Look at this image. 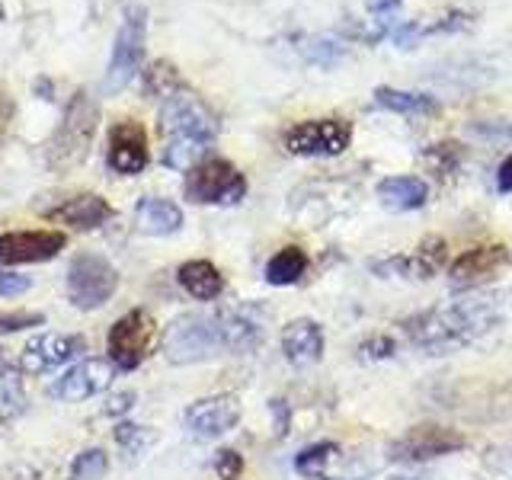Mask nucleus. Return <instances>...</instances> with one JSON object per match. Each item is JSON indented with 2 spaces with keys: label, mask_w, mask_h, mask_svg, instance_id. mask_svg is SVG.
Segmentation results:
<instances>
[{
  "label": "nucleus",
  "mask_w": 512,
  "mask_h": 480,
  "mask_svg": "<svg viewBox=\"0 0 512 480\" xmlns=\"http://www.w3.org/2000/svg\"><path fill=\"white\" fill-rule=\"evenodd\" d=\"M496 186H500V192H512V154L500 164V173H496Z\"/></svg>",
  "instance_id": "36"
},
{
  "label": "nucleus",
  "mask_w": 512,
  "mask_h": 480,
  "mask_svg": "<svg viewBox=\"0 0 512 480\" xmlns=\"http://www.w3.org/2000/svg\"><path fill=\"white\" fill-rule=\"evenodd\" d=\"M176 279L186 288V292L196 298V301H215L224 292V276L218 272L215 263L208 260H189L180 266Z\"/></svg>",
  "instance_id": "24"
},
{
  "label": "nucleus",
  "mask_w": 512,
  "mask_h": 480,
  "mask_svg": "<svg viewBox=\"0 0 512 480\" xmlns=\"http://www.w3.org/2000/svg\"><path fill=\"white\" fill-rule=\"evenodd\" d=\"M324 330H320L317 320L311 317H298L292 324H285L282 330V352L285 359L298 365V368H311L324 359Z\"/></svg>",
  "instance_id": "18"
},
{
  "label": "nucleus",
  "mask_w": 512,
  "mask_h": 480,
  "mask_svg": "<svg viewBox=\"0 0 512 480\" xmlns=\"http://www.w3.org/2000/svg\"><path fill=\"white\" fill-rule=\"evenodd\" d=\"M301 48V55L308 58L311 64H320V68H330V64H336L343 58V45H336L330 39H308Z\"/></svg>",
  "instance_id": "31"
},
{
  "label": "nucleus",
  "mask_w": 512,
  "mask_h": 480,
  "mask_svg": "<svg viewBox=\"0 0 512 480\" xmlns=\"http://www.w3.org/2000/svg\"><path fill=\"white\" fill-rule=\"evenodd\" d=\"M340 455V445L336 442H317V445H308L304 452L295 458V471L308 480H324V471L327 464Z\"/></svg>",
  "instance_id": "27"
},
{
  "label": "nucleus",
  "mask_w": 512,
  "mask_h": 480,
  "mask_svg": "<svg viewBox=\"0 0 512 480\" xmlns=\"http://www.w3.org/2000/svg\"><path fill=\"white\" fill-rule=\"evenodd\" d=\"M221 346L231 356H247V352L260 349L266 340V320L260 308L253 304H228V308H215Z\"/></svg>",
  "instance_id": "11"
},
{
  "label": "nucleus",
  "mask_w": 512,
  "mask_h": 480,
  "mask_svg": "<svg viewBox=\"0 0 512 480\" xmlns=\"http://www.w3.org/2000/svg\"><path fill=\"white\" fill-rule=\"evenodd\" d=\"M215 471L221 480H240V474H244V461H240V455L231 452V448H221L215 455Z\"/></svg>",
  "instance_id": "33"
},
{
  "label": "nucleus",
  "mask_w": 512,
  "mask_h": 480,
  "mask_svg": "<svg viewBox=\"0 0 512 480\" xmlns=\"http://www.w3.org/2000/svg\"><path fill=\"white\" fill-rule=\"evenodd\" d=\"M308 272V253L301 247H282L266 263V282L269 285H295Z\"/></svg>",
  "instance_id": "25"
},
{
  "label": "nucleus",
  "mask_w": 512,
  "mask_h": 480,
  "mask_svg": "<svg viewBox=\"0 0 512 480\" xmlns=\"http://www.w3.org/2000/svg\"><path fill=\"white\" fill-rule=\"evenodd\" d=\"M394 340L391 336H375V340H368V343H362L359 346V359L362 362H375V359H388V356H394Z\"/></svg>",
  "instance_id": "34"
},
{
  "label": "nucleus",
  "mask_w": 512,
  "mask_h": 480,
  "mask_svg": "<svg viewBox=\"0 0 512 480\" xmlns=\"http://www.w3.org/2000/svg\"><path fill=\"white\" fill-rule=\"evenodd\" d=\"M7 372H10V359H7V352L0 349V378H4Z\"/></svg>",
  "instance_id": "38"
},
{
  "label": "nucleus",
  "mask_w": 512,
  "mask_h": 480,
  "mask_svg": "<svg viewBox=\"0 0 512 480\" xmlns=\"http://www.w3.org/2000/svg\"><path fill=\"white\" fill-rule=\"evenodd\" d=\"M208 154V141H199V138H167L164 144V154L160 160L170 167V170H192L199 167Z\"/></svg>",
  "instance_id": "26"
},
{
  "label": "nucleus",
  "mask_w": 512,
  "mask_h": 480,
  "mask_svg": "<svg viewBox=\"0 0 512 480\" xmlns=\"http://www.w3.org/2000/svg\"><path fill=\"white\" fill-rule=\"evenodd\" d=\"M26 410V391H23V381L10 372L0 378V423H10L16 420Z\"/></svg>",
  "instance_id": "29"
},
{
  "label": "nucleus",
  "mask_w": 512,
  "mask_h": 480,
  "mask_svg": "<svg viewBox=\"0 0 512 480\" xmlns=\"http://www.w3.org/2000/svg\"><path fill=\"white\" fill-rule=\"evenodd\" d=\"M96 125H100V106H96L90 93L77 90L71 96L68 109H64V119L55 128L52 141H48V151H45L48 167L58 173H68L84 164L90 154L93 135H96Z\"/></svg>",
  "instance_id": "2"
},
{
  "label": "nucleus",
  "mask_w": 512,
  "mask_h": 480,
  "mask_svg": "<svg viewBox=\"0 0 512 480\" xmlns=\"http://www.w3.org/2000/svg\"><path fill=\"white\" fill-rule=\"evenodd\" d=\"M285 151L298 157H336L349 148L352 128L343 119H308L285 132Z\"/></svg>",
  "instance_id": "10"
},
{
  "label": "nucleus",
  "mask_w": 512,
  "mask_h": 480,
  "mask_svg": "<svg viewBox=\"0 0 512 480\" xmlns=\"http://www.w3.org/2000/svg\"><path fill=\"white\" fill-rule=\"evenodd\" d=\"M48 218L68 224L74 231H93L112 218V205L103 196H96V192H84V196H74L58 205L55 212H48Z\"/></svg>",
  "instance_id": "20"
},
{
  "label": "nucleus",
  "mask_w": 512,
  "mask_h": 480,
  "mask_svg": "<svg viewBox=\"0 0 512 480\" xmlns=\"http://www.w3.org/2000/svg\"><path fill=\"white\" fill-rule=\"evenodd\" d=\"M324 480H327V477H324Z\"/></svg>",
  "instance_id": "41"
},
{
  "label": "nucleus",
  "mask_w": 512,
  "mask_h": 480,
  "mask_svg": "<svg viewBox=\"0 0 512 480\" xmlns=\"http://www.w3.org/2000/svg\"><path fill=\"white\" fill-rule=\"evenodd\" d=\"M509 266V250L503 244H484L464 250L452 263V282L455 285H477L493 279L496 272Z\"/></svg>",
  "instance_id": "19"
},
{
  "label": "nucleus",
  "mask_w": 512,
  "mask_h": 480,
  "mask_svg": "<svg viewBox=\"0 0 512 480\" xmlns=\"http://www.w3.org/2000/svg\"><path fill=\"white\" fill-rule=\"evenodd\" d=\"M157 346H160V327L154 324V317L148 311H128L109 327L106 336L109 362L122 368V372H132L144 359H151Z\"/></svg>",
  "instance_id": "5"
},
{
  "label": "nucleus",
  "mask_w": 512,
  "mask_h": 480,
  "mask_svg": "<svg viewBox=\"0 0 512 480\" xmlns=\"http://www.w3.org/2000/svg\"><path fill=\"white\" fill-rule=\"evenodd\" d=\"M183 192L189 202H199V205H234L247 196V180L231 160L208 157L199 167H192L186 173Z\"/></svg>",
  "instance_id": "6"
},
{
  "label": "nucleus",
  "mask_w": 512,
  "mask_h": 480,
  "mask_svg": "<svg viewBox=\"0 0 512 480\" xmlns=\"http://www.w3.org/2000/svg\"><path fill=\"white\" fill-rule=\"evenodd\" d=\"M157 442V432L151 426H132V423H122L116 429V445H119V452L128 458V461H138L144 458L154 448Z\"/></svg>",
  "instance_id": "28"
},
{
  "label": "nucleus",
  "mask_w": 512,
  "mask_h": 480,
  "mask_svg": "<svg viewBox=\"0 0 512 480\" xmlns=\"http://www.w3.org/2000/svg\"><path fill=\"white\" fill-rule=\"evenodd\" d=\"M506 317L509 311L503 295L477 292L407 317L404 333L410 346L420 349L423 356H452V352L477 343L480 336L493 333Z\"/></svg>",
  "instance_id": "1"
},
{
  "label": "nucleus",
  "mask_w": 512,
  "mask_h": 480,
  "mask_svg": "<svg viewBox=\"0 0 512 480\" xmlns=\"http://www.w3.org/2000/svg\"><path fill=\"white\" fill-rule=\"evenodd\" d=\"M375 103L397 116H410V119H426L439 112V100L429 93H416V90H394V87H375Z\"/></svg>",
  "instance_id": "23"
},
{
  "label": "nucleus",
  "mask_w": 512,
  "mask_h": 480,
  "mask_svg": "<svg viewBox=\"0 0 512 480\" xmlns=\"http://www.w3.org/2000/svg\"><path fill=\"white\" fill-rule=\"evenodd\" d=\"M87 340L80 333H39L26 343L20 368L26 375H48L55 368L68 365L71 359L84 356Z\"/></svg>",
  "instance_id": "12"
},
{
  "label": "nucleus",
  "mask_w": 512,
  "mask_h": 480,
  "mask_svg": "<svg viewBox=\"0 0 512 480\" xmlns=\"http://www.w3.org/2000/svg\"><path fill=\"white\" fill-rule=\"evenodd\" d=\"M106 471H109V455L103 448H87V452H80L74 458L68 480H103Z\"/></svg>",
  "instance_id": "30"
},
{
  "label": "nucleus",
  "mask_w": 512,
  "mask_h": 480,
  "mask_svg": "<svg viewBox=\"0 0 512 480\" xmlns=\"http://www.w3.org/2000/svg\"><path fill=\"white\" fill-rule=\"evenodd\" d=\"M144 32H148V13L141 4H128L122 26L116 32V45H112V58L103 77V93H122L135 80L144 61Z\"/></svg>",
  "instance_id": "4"
},
{
  "label": "nucleus",
  "mask_w": 512,
  "mask_h": 480,
  "mask_svg": "<svg viewBox=\"0 0 512 480\" xmlns=\"http://www.w3.org/2000/svg\"><path fill=\"white\" fill-rule=\"evenodd\" d=\"M135 404V394H112V400L106 404V413H122Z\"/></svg>",
  "instance_id": "37"
},
{
  "label": "nucleus",
  "mask_w": 512,
  "mask_h": 480,
  "mask_svg": "<svg viewBox=\"0 0 512 480\" xmlns=\"http://www.w3.org/2000/svg\"><path fill=\"white\" fill-rule=\"evenodd\" d=\"M391 480H432V477H420V474H397Z\"/></svg>",
  "instance_id": "39"
},
{
  "label": "nucleus",
  "mask_w": 512,
  "mask_h": 480,
  "mask_svg": "<svg viewBox=\"0 0 512 480\" xmlns=\"http://www.w3.org/2000/svg\"><path fill=\"white\" fill-rule=\"evenodd\" d=\"M32 285L29 276H20V272H0V295H23Z\"/></svg>",
  "instance_id": "35"
},
{
  "label": "nucleus",
  "mask_w": 512,
  "mask_h": 480,
  "mask_svg": "<svg viewBox=\"0 0 512 480\" xmlns=\"http://www.w3.org/2000/svg\"><path fill=\"white\" fill-rule=\"evenodd\" d=\"M496 135H506V138H512V122H509V125H500V128H496Z\"/></svg>",
  "instance_id": "40"
},
{
  "label": "nucleus",
  "mask_w": 512,
  "mask_h": 480,
  "mask_svg": "<svg viewBox=\"0 0 512 480\" xmlns=\"http://www.w3.org/2000/svg\"><path fill=\"white\" fill-rule=\"evenodd\" d=\"M157 128L167 138H199L212 144L218 135V122L196 93L189 90H173L170 96H164L160 103V116H157Z\"/></svg>",
  "instance_id": "8"
},
{
  "label": "nucleus",
  "mask_w": 512,
  "mask_h": 480,
  "mask_svg": "<svg viewBox=\"0 0 512 480\" xmlns=\"http://www.w3.org/2000/svg\"><path fill=\"white\" fill-rule=\"evenodd\" d=\"M429 199V186L420 176H388L378 183V202L388 212H416Z\"/></svg>",
  "instance_id": "21"
},
{
  "label": "nucleus",
  "mask_w": 512,
  "mask_h": 480,
  "mask_svg": "<svg viewBox=\"0 0 512 480\" xmlns=\"http://www.w3.org/2000/svg\"><path fill=\"white\" fill-rule=\"evenodd\" d=\"M109 167L122 176H135L148 167V138L138 122H119L109 132Z\"/></svg>",
  "instance_id": "17"
},
{
  "label": "nucleus",
  "mask_w": 512,
  "mask_h": 480,
  "mask_svg": "<svg viewBox=\"0 0 512 480\" xmlns=\"http://www.w3.org/2000/svg\"><path fill=\"white\" fill-rule=\"evenodd\" d=\"M68 244L61 231H10L0 234V266L45 263L58 256Z\"/></svg>",
  "instance_id": "15"
},
{
  "label": "nucleus",
  "mask_w": 512,
  "mask_h": 480,
  "mask_svg": "<svg viewBox=\"0 0 512 480\" xmlns=\"http://www.w3.org/2000/svg\"><path fill=\"white\" fill-rule=\"evenodd\" d=\"M112 375H116V365L106 359H84L71 365L58 381L48 384V394L55 400H68V404H77V400H87L93 394L109 391Z\"/></svg>",
  "instance_id": "14"
},
{
  "label": "nucleus",
  "mask_w": 512,
  "mask_h": 480,
  "mask_svg": "<svg viewBox=\"0 0 512 480\" xmlns=\"http://www.w3.org/2000/svg\"><path fill=\"white\" fill-rule=\"evenodd\" d=\"M135 221L144 234H154V237H170L183 228V212L180 205L170 202V199H154V196H144L135 208Z\"/></svg>",
  "instance_id": "22"
},
{
  "label": "nucleus",
  "mask_w": 512,
  "mask_h": 480,
  "mask_svg": "<svg viewBox=\"0 0 512 480\" xmlns=\"http://www.w3.org/2000/svg\"><path fill=\"white\" fill-rule=\"evenodd\" d=\"M119 288V269L106 256L80 253L68 269V298L80 311H96L116 295Z\"/></svg>",
  "instance_id": "7"
},
{
  "label": "nucleus",
  "mask_w": 512,
  "mask_h": 480,
  "mask_svg": "<svg viewBox=\"0 0 512 480\" xmlns=\"http://www.w3.org/2000/svg\"><path fill=\"white\" fill-rule=\"evenodd\" d=\"M448 260V247L442 237H426L420 247L407 256H391L375 266L384 276H404V279H432Z\"/></svg>",
  "instance_id": "16"
},
{
  "label": "nucleus",
  "mask_w": 512,
  "mask_h": 480,
  "mask_svg": "<svg viewBox=\"0 0 512 480\" xmlns=\"http://www.w3.org/2000/svg\"><path fill=\"white\" fill-rule=\"evenodd\" d=\"M45 317L39 311H0V336L7 333H20L29 327H42Z\"/></svg>",
  "instance_id": "32"
},
{
  "label": "nucleus",
  "mask_w": 512,
  "mask_h": 480,
  "mask_svg": "<svg viewBox=\"0 0 512 480\" xmlns=\"http://www.w3.org/2000/svg\"><path fill=\"white\" fill-rule=\"evenodd\" d=\"M183 423L189 429V436H196L202 442L221 439L224 432H231L240 423V397L237 394L202 397L183 413Z\"/></svg>",
  "instance_id": "13"
},
{
  "label": "nucleus",
  "mask_w": 512,
  "mask_h": 480,
  "mask_svg": "<svg viewBox=\"0 0 512 480\" xmlns=\"http://www.w3.org/2000/svg\"><path fill=\"white\" fill-rule=\"evenodd\" d=\"M160 349H164L167 362L173 365H196V362H208L224 352L221 346V333H218V320L215 311H192V314H180L173 324L160 336Z\"/></svg>",
  "instance_id": "3"
},
{
  "label": "nucleus",
  "mask_w": 512,
  "mask_h": 480,
  "mask_svg": "<svg viewBox=\"0 0 512 480\" xmlns=\"http://www.w3.org/2000/svg\"><path fill=\"white\" fill-rule=\"evenodd\" d=\"M461 448H468V436H461L458 429L423 423V426L407 429L400 439H394L388 445V458L400 464H426L445 455H455Z\"/></svg>",
  "instance_id": "9"
}]
</instances>
